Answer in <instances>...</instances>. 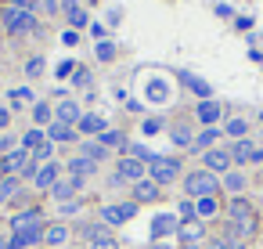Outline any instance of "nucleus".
<instances>
[{"instance_id": "obj_1", "label": "nucleus", "mask_w": 263, "mask_h": 249, "mask_svg": "<svg viewBox=\"0 0 263 249\" xmlns=\"http://www.w3.org/2000/svg\"><path fill=\"white\" fill-rule=\"evenodd\" d=\"M259 224H263L259 206L249 195H238V199L223 202V227H220L223 235H234L241 242H256L259 238Z\"/></svg>"}, {"instance_id": "obj_2", "label": "nucleus", "mask_w": 263, "mask_h": 249, "mask_svg": "<svg viewBox=\"0 0 263 249\" xmlns=\"http://www.w3.org/2000/svg\"><path fill=\"white\" fill-rule=\"evenodd\" d=\"M180 191H184V199H205V195H220V177L216 173H209L205 166H195V170H184V177H180Z\"/></svg>"}, {"instance_id": "obj_3", "label": "nucleus", "mask_w": 263, "mask_h": 249, "mask_svg": "<svg viewBox=\"0 0 263 249\" xmlns=\"http://www.w3.org/2000/svg\"><path fill=\"white\" fill-rule=\"evenodd\" d=\"M148 177H152L159 188H170V184H177V181L184 177V163H180L177 155H155V159L148 163Z\"/></svg>"}, {"instance_id": "obj_4", "label": "nucleus", "mask_w": 263, "mask_h": 249, "mask_svg": "<svg viewBox=\"0 0 263 249\" xmlns=\"http://www.w3.org/2000/svg\"><path fill=\"white\" fill-rule=\"evenodd\" d=\"M0 29H4L8 37H29V33H36V15L8 4L4 11H0Z\"/></svg>"}, {"instance_id": "obj_5", "label": "nucleus", "mask_w": 263, "mask_h": 249, "mask_svg": "<svg viewBox=\"0 0 263 249\" xmlns=\"http://www.w3.org/2000/svg\"><path fill=\"white\" fill-rule=\"evenodd\" d=\"M148 177V166L141 163V159H134V155H119L116 159V166H112V188H123V184H137V181H144Z\"/></svg>"}, {"instance_id": "obj_6", "label": "nucleus", "mask_w": 263, "mask_h": 249, "mask_svg": "<svg viewBox=\"0 0 263 249\" xmlns=\"http://www.w3.org/2000/svg\"><path fill=\"white\" fill-rule=\"evenodd\" d=\"M137 202L134 199H119V202H105L101 209H98V220L105 224V227H123V224H130L134 217H137Z\"/></svg>"}, {"instance_id": "obj_7", "label": "nucleus", "mask_w": 263, "mask_h": 249, "mask_svg": "<svg viewBox=\"0 0 263 249\" xmlns=\"http://www.w3.org/2000/svg\"><path fill=\"white\" fill-rule=\"evenodd\" d=\"M47 224V213H44V206H26V209H18V213H11L8 217V227H11V235H18V231H29V227H44Z\"/></svg>"}, {"instance_id": "obj_8", "label": "nucleus", "mask_w": 263, "mask_h": 249, "mask_svg": "<svg viewBox=\"0 0 263 249\" xmlns=\"http://www.w3.org/2000/svg\"><path fill=\"white\" fill-rule=\"evenodd\" d=\"M65 173H69L76 184H83V188H87V184L98 177V163H90L87 155H80V152H76L72 159H65Z\"/></svg>"}, {"instance_id": "obj_9", "label": "nucleus", "mask_w": 263, "mask_h": 249, "mask_svg": "<svg viewBox=\"0 0 263 249\" xmlns=\"http://www.w3.org/2000/svg\"><path fill=\"white\" fill-rule=\"evenodd\" d=\"M205 227L209 224H202L198 217H191V220H180L177 224V245H202L209 235H205Z\"/></svg>"}, {"instance_id": "obj_10", "label": "nucleus", "mask_w": 263, "mask_h": 249, "mask_svg": "<svg viewBox=\"0 0 263 249\" xmlns=\"http://www.w3.org/2000/svg\"><path fill=\"white\" fill-rule=\"evenodd\" d=\"M72 238V224L69 220H47L44 227V249H65Z\"/></svg>"}, {"instance_id": "obj_11", "label": "nucleus", "mask_w": 263, "mask_h": 249, "mask_svg": "<svg viewBox=\"0 0 263 249\" xmlns=\"http://www.w3.org/2000/svg\"><path fill=\"white\" fill-rule=\"evenodd\" d=\"M162 188L152 181V177H144V181H137V184H130V199L137 202V206H152V202H162Z\"/></svg>"}, {"instance_id": "obj_12", "label": "nucleus", "mask_w": 263, "mask_h": 249, "mask_svg": "<svg viewBox=\"0 0 263 249\" xmlns=\"http://www.w3.org/2000/svg\"><path fill=\"white\" fill-rule=\"evenodd\" d=\"M202 166L209 170V173H216V177H223L234 163H231V152L223 148V145H216V148H209V152H202Z\"/></svg>"}, {"instance_id": "obj_13", "label": "nucleus", "mask_w": 263, "mask_h": 249, "mask_svg": "<svg viewBox=\"0 0 263 249\" xmlns=\"http://www.w3.org/2000/svg\"><path fill=\"white\" fill-rule=\"evenodd\" d=\"M58 181H62V163H54V159H51V163H40V170H36V177H33V191H44V195H47Z\"/></svg>"}, {"instance_id": "obj_14", "label": "nucleus", "mask_w": 263, "mask_h": 249, "mask_svg": "<svg viewBox=\"0 0 263 249\" xmlns=\"http://www.w3.org/2000/svg\"><path fill=\"white\" fill-rule=\"evenodd\" d=\"M249 184H252V181H249V173H245V170H238V166H231V170L220 177V191H227L231 199L245 195V191H249Z\"/></svg>"}, {"instance_id": "obj_15", "label": "nucleus", "mask_w": 263, "mask_h": 249, "mask_svg": "<svg viewBox=\"0 0 263 249\" xmlns=\"http://www.w3.org/2000/svg\"><path fill=\"white\" fill-rule=\"evenodd\" d=\"M195 217L202 224H216L223 217V199L220 195H205V199H195Z\"/></svg>"}, {"instance_id": "obj_16", "label": "nucleus", "mask_w": 263, "mask_h": 249, "mask_svg": "<svg viewBox=\"0 0 263 249\" xmlns=\"http://www.w3.org/2000/svg\"><path fill=\"white\" fill-rule=\"evenodd\" d=\"M220 119H223V105H220V101L205 98V101L195 105V123H198V127H216Z\"/></svg>"}, {"instance_id": "obj_17", "label": "nucleus", "mask_w": 263, "mask_h": 249, "mask_svg": "<svg viewBox=\"0 0 263 249\" xmlns=\"http://www.w3.org/2000/svg\"><path fill=\"white\" fill-rule=\"evenodd\" d=\"M177 224H180L177 213H159V217L152 220V242H166L170 235L177 238Z\"/></svg>"}, {"instance_id": "obj_18", "label": "nucleus", "mask_w": 263, "mask_h": 249, "mask_svg": "<svg viewBox=\"0 0 263 249\" xmlns=\"http://www.w3.org/2000/svg\"><path fill=\"white\" fill-rule=\"evenodd\" d=\"M80 116H83L80 101H72V98H62V101H54V123L76 127V123H80Z\"/></svg>"}, {"instance_id": "obj_19", "label": "nucleus", "mask_w": 263, "mask_h": 249, "mask_svg": "<svg viewBox=\"0 0 263 249\" xmlns=\"http://www.w3.org/2000/svg\"><path fill=\"white\" fill-rule=\"evenodd\" d=\"M227 152H231V163L241 170V166H252V152H256V141L252 137H241V141H231L227 145Z\"/></svg>"}, {"instance_id": "obj_20", "label": "nucleus", "mask_w": 263, "mask_h": 249, "mask_svg": "<svg viewBox=\"0 0 263 249\" xmlns=\"http://www.w3.org/2000/svg\"><path fill=\"white\" fill-rule=\"evenodd\" d=\"M26 163H29V152L18 145L15 152H8V155H0V173H8V177H18L22 170H26Z\"/></svg>"}, {"instance_id": "obj_21", "label": "nucleus", "mask_w": 263, "mask_h": 249, "mask_svg": "<svg viewBox=\"0 0 263 249\" xmlns=\"http://www.w3.org/2000/svg\"><path fill=\"white\" fill-rule=\"evenodd\" d=\"M22 191H26V181H22V177H8V173H0V206H11Z\"/></svg>"}, {"instance_id": "obj_22", "label": "nucleus", "mask_w": 263, "mask_h": 249, "mask_svg": "<svg viewBox=\"0 0 263 249\" xmlns=\"http://www.w3.org/2000/svg\"><path fill=\"white\" fill-rule=\"evenodd\" d=\"M105 130H108V123H105L101 116H94V112H83L80 123H76V134H80V137H101Z\"/></svg>"}, {"instance_id": "obj_23", "label": "nucleus", "mask_w": 263, "mask_h": 249, "mask_svg": "<svg viewBox=\"0 0 263 249\" xmlns=\"http://www.w3.org/2000/svg\"><path fill=\"white\" fill-rule=\"evenodd\" d=\"M195 134H198V130H195L191 123H173V127H170V141H173L180 152H191V145H195Z\"/></svg>"}, {"instance_id": "obj_24", "label": "nucleus", "mask_w": 263, "mask_h": 249, "mask_svg": "<svg viewBox=\"0 0 263 249\" xmlns=\"http://www.w3.org/2000/svg\"><path fill=\"white\" fill-rule=\"evenodd\" d=\"M47 141H54V145H80L83 137L76 134V127H65V123H51V127H47Z\"/></svg>"}, {"instance_id": "obj_25", "label": "nucleus", "mask_w": 263, "mask_h": 249, "mask_svg": "<svg viewBox=\"0 0 263 249\" xmlns=\"http://www.w3.org/2000/svg\"><path fill=\"white\" fill-rule=\"evenodd\" d=\"M220 127H202L198 134H195V145H191V152L195 155H202V152H209V148H216V141H220Z\"/></svg>"}, {"instance_id": "obj_26", "label": "nucleus", "mask_w": 263, "mask_h": 249, "mask_svg": "<svg viewBox=\"0 0 263 249\" xmlns=\"http://www.w3.org/2000/svg\"><path fill=\"white\" fill-rule=\"evenodd\" d=\"M80 155H87L90 163H98V166H101V163H108V155H112V152H108L101 141H94V137H83V141H80Z\"/></svg>"}, {"instance_id": "obj_27", "label": "nucleus", "mask_w": 263, "mask_h": 249, "mask_svg": "<svg viewBox=\"0 0 263 249\" xmlns=\"http://www.w3.org/2000/svg\"><path fill=\"white\" fill-rule=\"evenodd\" d=\"M80 191H83V184H76L72 177H65V181H58V184H54V188H51L47 195H51L54 202H69V199H76Z\"/></svg>"}, {"instance_id": "obj_28", "label": "nucleus", "mask_w": 263, "mask_h": 249, "mask_svg": "<svg viewBox=\"0 0 263 249\" xmlns=\"http://www.w3.org/2000/svg\"><path fill=\"white\" fill-rule=\"evenodd\" d=\"M62 11H65V19H69V26L72 29H83V26H90V15L76 4V0H62Z\"/></svg>"}, {"instance_id": "obj_29", "label": "nucleus", "mask_w": 263, "mask_h": 249, "mask_svg": "<svg viewBox=\"0 0 263 249\" xmlns=\"http://www.w3.org/2000/svg\"><path fill=\"white\" fill-rule=\"evenodd\" d=\"M94 141H101V145H105L108 152H116V148H119V155H126V148H130L126 134H123V130H112V127H108V130H105L101 137H94Z\"/></svg>"}, {"instance_id": "obj_30", "label": "nucleus", "mask_w": 263, "mask_h": 249, "mask_svg": "<svg viewBox=\"0 0 263 249\" xmlns=\"http://www.w3.org/2000/svg\"><path fill=\"white\" fill-rule=\"evenodd\" d=\"M54 123V101H33V127H51Z\"/></svg>"}, {"instance_id": "obj_31", "label": "nucleus", "mask_w": 263, "mask_h": 249, "mask_svg": "<svg viewBox=\"0 0 263 249\" xmlns=\"http://www.w3.org/2000/svg\"><path fill=\"white\" fill-rule=\"evenodd\" d=\"M44 141H47V130H44V127H29V130H26V134L18 137V145H22V148H26L29 155H33V152H36V148H40Z\"/></svg>"}, {"instance_id": "obj_32", "label": "nucleus", "mask_w": 263, "mask_h": 249, "mask_svg": "<svg viewBox=\"0 0 263 249\" xmlns=\"http://www.w3.org/2000/svg\"><path fill=\"white\" fill-rule=\"evenodd\" d=\"M231 141H241V137H249V119H241V116H231L223 127H220Z\"/></svg>"}, {"instance_id": "obj_33", "label": "nucleus", "mask_w": 263, "mask_h": 249, "mask_svg": "<svg viewBox=\"0 0 263 249\" xmlns=\"http://www.w3.org/2000/svg\"><path fill=\"white\" fill-rule=\"evenodd\" d=\"M177 80H180L187 91H195V94H198V101H205V98H209V83H202L198 76H191V73H177Z\"/></svg>"}, {"instance_id": "obj_34", "label": "nucleus", "mask_w": 263, "mask_h": 249, "mask_svg": "<svg viewBox=\"0 0 263 249\" xmlns=\"http://www.w3.org/2000/svg\"><path fill=\"white\" fill-rule=\"evenodd\" d=\"M83 206H87V199H83V195H76V199H69V202H58V220H72Z\"/></svg>"}, {"instance_id": "obj_35", "label": "nucleus", "mask_w": 263, "mask_h": 249, "mask_svg": "<svg viewBox=\"0 0 263 249\" xmlns=\"http://www.w3.org/2000/svg\"><path fill=\"white\" fill-rule=\"evenodd\" d=\"M87 249H119V238H116L112 231H101L98 238H90V242H87Z\"/></svg>"}, {"instance_id": "obj_36", "label": "nucleus", "mask_w": 263, "mask_h": 249, "mask_svg": "<svg viewBox=\"0 0 263 249\" xmlns=\"http://www.w3.org/2000/svg\"><path fill=\"white\" fill-rule=\"evenodd\" d=\"M126 155H134V159H141L144 166H148V163L155 159V152H152L148 145H141V141H130V148H126Z\"/></svg>"}, {"instance_id": "obj_37", "label": "nucleus", "mask_w": 263, "mask_h": 249, "mask_svg": "<svg viewBox=\"0 0 263 249\" xmlns=\"http://www.w3.org/2000/svg\"><path fill=\"white\" fill-rule=\"evenodd\" d=\"M44 69H47V62H44L40 55H33V58L26 62V76H29V80H40V76H44Z\"/></svg>"}, {"instance_id": "obj_38", "label": "nucleus", "mask_w": 263, "mask_h": 249, "mask_svg": "<svg viewBox=\"0 0 263 249\" xmlns=\"http://www.w3.org/2000/svg\"><path fill=\"white\" fill-rule=\"evenodd\" d=\"M8 101L18 109L22 101H33V91H29V87H15V91H8Z\"/></svg>"}, {"instance_id": "obj_39", "label": "nucleus", "mask_w": 263, "mask_h": 249, "mask_svg": "<svg viewBox=\"0 0 263 249\" xmlns=\"http://www.w3.org/2000/svg\"><path fill=\"white\" fill-rule=\"evenodd\" d=\"M177 217H180V220H191V217H195V202L180 195V202H177Z\"/></svg>"}, {"instance_id": "obj_40", "label": "nucleus", "mask_w": 263, "mask_h": 249, "mask_svg": "<svg viewBox=\"0 0 263 249\" xmlns=\"http://www.w3.org/2000/svg\"><path fill=\"white\" fill-rule=\"evenodd\" d=\"M15 148H18V137L4 130V134H0V155H8V152H15Z\"/></svg>"}, {"instance_id": "obj_41", "label": "nucleus", "mask_w": 263, "mask_h": 249, "mask_svg": "<svg viewBox=\"0 0 263 249\" xmlns=\"http://www.w3.org/2000/svg\"><path fill=\"white\" fill-rule=\"evenodd\" d=\"M98 58H101V62H112V58H116V44L101 40V44H98Z\"/></svg>"}, {"instance_id": "obj_42", "label": "nucleus", "mask_w": 263, "mask_h": 249, "mask_svg": "<svg viewBox=\"0 0 263 249\" xmlns=\"http://www.w3.org/2000/svg\"><path fill=\"white\" fill-rule=\"evenodd\" d=\"M72 83H76V87H87V83H90V69H87V65H76V73H72Z\"/></svg>"}, {"instance_id": "obj_43", "label": "nucleus", "mask_w": 263, "mask_h": 249, "mask_svg": "<svg viewBox=\"0 0 263 249\" xmlns=\"http://www.w3.org/2000/svg\"><path fill=\"white\" fill-rule=\"evenodd\" d=\"M148 98L162 101V98H166V83H162V80H152V87H148Z\"/></svg>"}, {"instance_id": "obj_44", "label": "nucleus", "mask_w": 263, "mask_h": 249, "mask_svg": "<svg viewBox=\"0 0 263 249\" xmlns=\"http://www.w3.org/2000/svg\"><path fill=\"white\" fill-rule=\"evenodd\" d=\"M11 8H22V11H40V0H11Z\"/></svg>"}, {"instance_id": "obj_45", "label": "nucleus", "mask_w": 263, "mask_h": 249, "mask_svg": "<svg viewBox=\"0 0 263 249\" xmlns=\"http://www.w3.org/2000/svg\"><path fill=\"white\" fill-rule=\"evenodd\" d=\"M220 238H223L227 249H249V242H241V238H234V235H223V231H220Z\"/></svg>"}, {"instance_id": "obj_46", "label": "nucleus", "mask_w": 263, "mask_h": 249, "mask_svg": "<svg viewBox=\"0 0 263 249\" xmlns=\"http://www.w3.org/2000/svg\"><path fill=\"white\" fill-rule=\"evenodd\" d=\"M155 130H162V119H144V123H141V134H148V137H152Z\"/></svg>"}, {"instance_id": "obj_47", "label": "nucleus", "mask_w": 263, "mask_h": 249, "mask_svg": "<svg viewBox=\"0 0 263 249\" xmlns=\"http://www.w3.org/2000/svg\"><path fill=\"white\" fill-rule=\"evenodd\" d=\"M69 73H76V62H62V65L54 69V76H58V80H65Z\"/></svg>"}, {"instance_id": "obj_48", "label": "nucleus", "mask_w": 263, "mask_h": 249, "mask_svg": "<svg viewBox=\"0 0 263 249\" xmlns=\"http://www.w3.org/2000/svg\"><path fill=\"white\" fill-rule=\"evenodd\" d=\"M11 127V109H4V105H0V134H4Z\"/></svg>"}, {"instance_id": "obj_49", "label": "nucleus", "mask_w": 263, "mask_h": 249, "mask_svg": "<svg viewBox=\"0 0 263 249\" xmlns=\"http://www.w3.org/2000/svg\"><path fill=\"white\" fill-rule=\"evenodd\" d=\"M205 249H227V245H223L220 235H213V238H205Z\"/></svg>"}, {"instance_id": "obj_50", "label": "nucleus", "mask_w": 263, "mask_h": 249, "mask_svg": "<svg viewBox=\"0 0 263 249\" xmlns=\"http://www.w3.org/2000/svg\"><path fill=\"white\" fill-rule=\"evenodd\" d=\"M62 40H65V44H69V47H72V44H76V40H80V37H76V29H65V37H62Z\"/></svg>"}, {"instance_id": "obj_51", "label": "nucleus", "mask_w": 263, "mask_h": 249, "mask_svg": "<svg viewBox=\"0 0 263 249\" xmlns=\"http://www.w3.org/2000/svg\"><path fill=\"white\" fill-rule=\"evenodd\" d=\"M0 249H11V235L4 238V231H0Z\"/></svg>"}, {"instance_id": "obj_52", "label": "nucleus", "mask_w": 263, "mask_h": 249, "mask_svg": "<svg viewBox=\"0 0 263 249\" xmlns=\"http://www.w3.org/2000/svg\"><path fill=\"white\" fill-rule=\"evenodd\" d=\"M152 249H173L170 242H152Z\"/></svg>"}, {"instance_id": "obj_53", "label": "nucleus", "mask_w": 263, "mask_h": 249, "mask_svg": "<svg viewBox=\"0 0 263 249\" xmlns=\"http://www.w3.org/2000/svg\"><path fill=\"white\" fill-rule=\"evenodd\" d=\"M252 184H256V188H259V191H263V170H259V177H256V181H252Z\"/></svg>"}, {"instance_id": "obj_54", "label": "nucleus", "mask_w": 263, "mask_h": 249, "mask_svg": "<svg viewBox=\"0 0 263 249\" xmlns=\"http://www.w3.org/2000/svg\"><path fill=\"white\" fill-rule=\"evenodd\" d=\"M177 249H205V242L202 245H177Z\"/></svg>"}, {"instance_id": "obj_55", "label": "nucleus", "mask_w": 263, "mask_h": 249, "mask_svg": "<svg viewBox=\"0 0 263 249\" xmlns=\"http://www.w3.org/2000/svg\"><path fill=\"white\" fill-rule=\"evenodd\" d=\"M259 238H263V224H259Z\"/></svg>"}]
</instances>
